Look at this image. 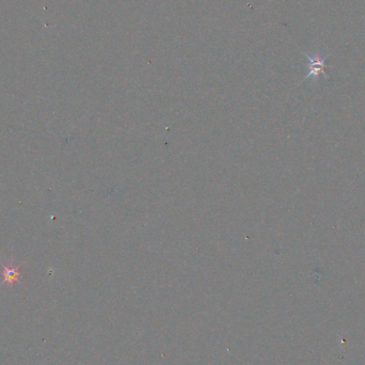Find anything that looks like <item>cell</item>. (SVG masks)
Here are the masks:
<instances>
[{"label":"cell","instance_id":"cell-1","mask_svg":"<svg viewBox=\"0 0 365 365\" xmlns=\"http://www.w3.org/2000/svg\"><path fill=\"white\" fill-rule=\"evenodd\" d=\"M305 57H307L309 62L308 63L309 73L303 78V81L310 78L314 80H319L321 75H324L326 78L328 77L326 74V68L328 67L327 57H323L321 54H313V55L305 54Z\"/></svg>","mask_w":365,"mask_h":365},{"label":"cell","instance_id":"cell-2","mask_svg":"<svg viewBox=\"0 0 365 365\" xmlns=\"http://www.w3.org/2000/svg\"><path fill=\"white\" fill-rule=\"evenodd\" d=\"M3 266V276H4V281L2 282V284H14L16 282L20 281L21 274L19 267L16 266L13 262V260H7L6 262H2Z\"/></svg>","mask_w":365,"mask_h":365}]
</instances>
